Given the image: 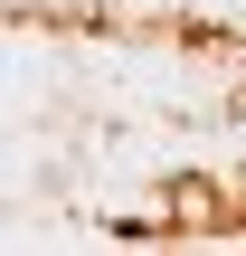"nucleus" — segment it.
I'll return each mask as SVG.
<instances>
[]
</instances>
